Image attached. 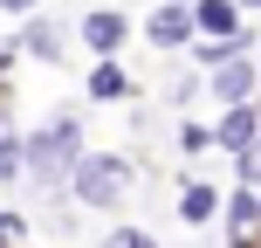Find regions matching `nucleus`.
I'll return each mask as SVG.
<instances>
[{
	"mask_svg": "<svg viewBox=\"0 0 261 248\" xmlns=\"http://www.w3.org/2000/svg\"><path fill=\"white\" fill-rule=\"evenodd\" d=\"M179 214H186V221H213V214H220V193H213V186H186Z\"/></svg>",
	"mask_w": 261,
	"mask_h": 248,
	"instance_id": "9d476101",
	"label": "nucleus"
},
{
	"mask_svg": "<svg viewBox=\"0 0 261 248\" xmlns=\"http://www.w3.org/2000/svg\"><path fill=\"white\" fill-rule=\"evenodd\" d=\"M103 248H158V241L144 235V228H110V235H103Z\"/></svg>",
	"mask_w": 261,
	"mask_h": 248,
	"instance_id": "f8f14e48",
	"label": "nucleus"
},
{
	"mask_svg": "<svg viewBox=\"0 0 261 248\" xmlns=\"http://www.w3.org/2000/svg\"><path fill=\"white\" fill-rule=\"evenodd\" d=\"M14 172H28V138H14L0 124V179H14Z\"/></svg>",
	"mask_w": 261,
	"mask_h": 248,
	"instance_id": "9b49d317",
	"label": "nucleus"
},
{
	"mask_svg": "<svg viewBox=\"0 0 261 248\" xmlns=\"http://www.w3.org/2000/svg\"><path fill=\"white\" fill-rule=\"evenodd\" d=\"M193 21H199V35L241 49V7H234V0H193Z\"/></svg>",
	"mask_w": 261,
	"mask_h": 248,
	"instance_id": "423d86ee",
	"label": "nucleus"
},
{
	"mask_svg": "<svg viewBox=\"0 0 261 248\" xmlns=\"http://www.w3.org/2000/svg\"><path fill=\"white\" fill-rule=\"evenodd\" d=\"M117 186H124V159H110V152H83V166H76V193H83V207H110V200H117Z\"/></svg>",
	"mask_w": 261,
	"mask_h": 248,
	"instance_id": "f03ea898",
	"label": "nucleus"
},
{
	"mask_svg": "<svg viewBox=\"0 0 261 248\" xmlns=\"http://www.w3.org/2000/svg\"><path fill=\"white\" fill-rule=\"evenodd\" d=\"M90 97H96V104H117V97H130V76L117 62H96L90 69Z\"/></svg>",
	"mask_w": 261,
	"mask_h": 248,
	"instance_id": "1a4fd4ad",
	"label": "nucleus"
},
{
	"mask_svg": "<svg viewBox=\"0 0 261 248\" xmlns=\"http://www.w3.org/2000/svg\"><path fill=\"white\" fill-rule=\"evenodd\" d=\"M76 166H83V138H76V118H48L41 131H28V172H35L41 186L69 179Z\"/></svg>",
	"mask_w": 261,
	"mask_h": 248,
	"instance_id": "f257e3e1",
	"label": "nucleus"
},
{
	"mask_svg": "<svg viewBox=\"0 0 261 248\" xmlns=\"http://www.w3.org/2000/svg\"><path fill=\"white\" fill-rule=\"evenodd\" d=\"M41 0H0V14H35Z\"/></svg>",
	"mask_w": 261,
	"mask_h": 248,
	"instance_id": "2eb2a0df",
	"label": "nucleus"
},
{
	"mask_svg": "<svg viewBox=\"0 0 261 248\" xmlns=\"http://www.w3.org/2000/svg\"><path fill=\"white\" fill-rule=\"evenodd\" d=\"M7 241H21V221H14V214H0V248Z\"/></svg>",
	"mask_w": 261,
	"mask_h": 248,
	"instance_id": "4468645a",
	"label": "nucleus"
},
{
	"mask_svg": "<svg viewBox=\"0 0 261 248\" xmlns=\"http://www.w3.org/2000/svg\"><path fill=\"white\" fill-rule=\"evenodd\" d=\"M28 55L35 62H62V21H28Z\"/></svg>",
	"mask_w": 261,
	"mask_h": 248,
	"instance_id": "6e6552de",
	"label": "nucleus"
},
{
	"mask_svg": "<svg viewBox=\"0 0 261 248\" xmlns=\"http://www.w3.org/2000/svg\"><path fill=\"white\" fill-rule=\"evenodd\" d=\"M213 145H220V152H254L261 145V118H254V104H227V118L213 124Z\"/></svg>",
	"mask_w": 261,
	"mask_h": 248,
	"instance_id": "7ed1b4c3",
	"label": "nucleus"
},
{
	"mask_svg": "<svg viewBox=\"0 0 261 248\" xmlns=\"http://www.w3.org/2000/svg\"><path fill=\"white\" fill-rule=\"evenodd\" d=\"M124 35H130V21H124L117 7H90V14H83V41H90V49L103 55V62L124 49Z\"/></svg>",
	"mask_w": 261,
	"mask_h": 248,
	"instance_id": "39448f33",
	"label": "nucleus"
},
{
	"mask_svg": "<svg viewBox=\"0 0 261 248\" xmlns=\"http://www.w3.org/2000/svg\"><path fill=\"white\" fill-rule=\"evenodd\" d=\"M193 7H186V0H172V7H158L151 21H144V35H151V49H186V41H193Z\"/></svg>",
	"mask_w": 261,
	"mask_h": 248,
	"instance_id": "20e7f679",
	"label": "nucleus"
},
{
	"mask_svg": "<svg viewBox=\"0 0 261 248\" xmlns=\"http://www.w3.org/2000/svg\"><path fill=\"white\" fill-rule=\"evenodd\" d=\"M248 7H261V0H248Z\"/></svg>",
	"mask_w": 261,
	"mask_h": 248,
	"instance_id": "dca6fc26",
	"label": "nucleus"
},
{
	"mask_svg": "<svg viewBox=\"0 0 261 248\" xmlns=\"http://www.w3.org/2000/svg\"><path fill=\"white\" fill-rule=\"evenodd\" d=\"M241 179H248V186H261V145H254V152H241Z\"/></svg>",
	"mask_w": 261,
	"mask_h": 248,
	"instance_id": "ddd939ff",
	"label": "nucleus"
},
{
	"mask_svg": "<svg viewBox=\"0 0 261 248\" xmlns=\"http://www.w3.org/2000/svg\"><path fill=\"white\" fill-rule=\"evenodd\" d=\"M248 90H254V62L248 55H227V62L213 69V97H220V104H248Z\"/></svg>",
	"mask_w": 261,
	"mask_h": 248,
	"instance_id": "0eeeda50",
	"label": "nucleus"
}]
</instances>
